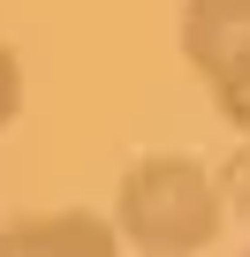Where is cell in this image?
Segmentation results:
<instances>
[{"mask_svg": "<svg viewBox=\"0 0 250 257\" xmlns=\"http://www.w3.org/2000/svg\"><path fill=\"white\" fill-rule=\"evenodd\" d=\"M182 61L250 137V0H182Z\"/></svg>", "mask_w": 250, "mask_h": 257, "instance_id": "7a4b0ae2", "label": "cell"}, {"mask_svg": "<svg viewBox=\"0 0 250 257\" xmlns=\"http://www.w3.org/2000/svg\"><path fill=\"white\" fill-rule=\"evenodd\" d=\"M16 113H23V61L0 38V128H16Z\"/></svg>", "mask_w": 250, "mask_h": 257, "instance_id": "277c9868", "label": "cell"}, {"mask_svg": "<svg viewBox=\"0 0 250 257\" xmlns=\"http://www.w3.org/2000/svg\"><path fill=\"white\" fill-rule=\"evenodd\" d=\"M220 219H227V197L190 152H152L114 189V234L137 257H197L220 234Z\"/></svg>", "mask_w": 250, "mask_h": 257, "instance_id": "6da1fadb", "label": "cell"}, {"mask_svg": "<svg viewBox=\"0 0 250 257\" xmlns=\"http://www.w3.org/2000/svg\"><path fill=\"white\" fill-rule=\"evenodd\" d=\"M0 257H121V234L99 212H23L0 227Z\"/></svg>", "mask_w": 250, "mask_h": 257, "instance_id": "3957f363", "label": "cell"}, {"mask_svg": "<svg viewBox=\"0 0 250 257\" xmlns=\"http://www.w3.org/2000/svg\"><path fill=\"white\" fill-rule=\"evenodd\" d=\"M235 197H242V204H250V152H242V159H235Z\"/></svg>", "mask_w": 250, "mask_h": 257, "instance_id": "5b68a950", "label": "cell"}, {"mask_svg": "<svg viewBox=\"0 0 250 257\" xmlns=\"http://www.w3.org/2000/svg\"><path fill=\"white\" fill-rule=\"evenodd\" d=\"M242 257H250V249H242Z\"/></svg>", "mask_w": 250, "mask_h": 257, "instance_id": "8992f818", "label": "cell"}]
</instances>
